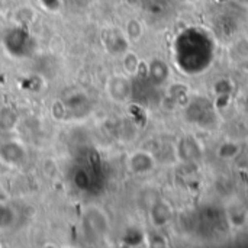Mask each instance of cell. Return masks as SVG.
<instances>
[{
	"mask_svg": "<svg viewBox=\"0 0 248 248\" xmlns=\"http://www.w3.org/2000/svg\"><path fill=\"white\" fill-rule=\"evenodd\" d=\"M4 46L9 51V54L20 58L26 55L32 48V41L29 33L22 28H15L9 31L4 36Z\"/></svg>",
	"mask_w": 248,
	"mask_h": 248,
	"instance_id": "cell-1",
	"label": "cell"
},
{
	"mask_svg": "<svg viewBox=\"0 0 248 248\" xmlns=\"http://www.w3.org/2000/svg\"><path fill=\"white\" fill-rule=\"evenodd\" d=\"M1 9H3V0H0V12H1Z\"/></svg>",
	"mask_w": 248,
	"mask_h": 248,
	"instance_id": "cell-3",
	"label": "cell"
},
{
	"mask_svg": "<svg viewBox=\"0 0 248 248\" xmlns=\"http://www.w3.org/2000/svg\"><path fill=\"white\" fill-rule=\"evenodd\" d=\"M0 155L6 163H13V164H19L23 161L25 158V153L23 150L16 145V144H4L0 150Z\"/></svg>",
	"mask_w": 248,
	"mask_h": 248,
	"instance_id": "cell-2",
	"label": "cell"
}]
</instances>
